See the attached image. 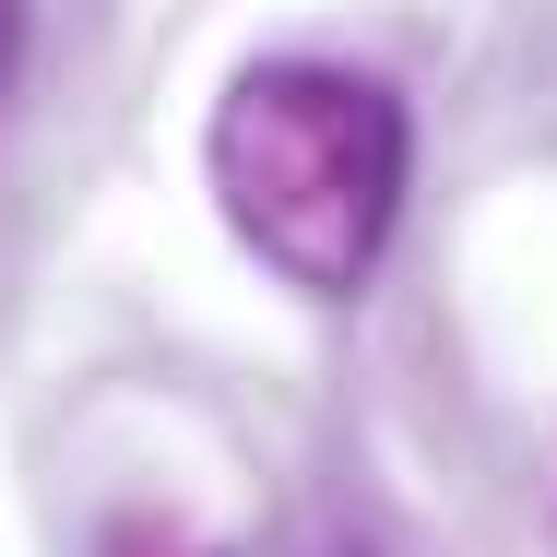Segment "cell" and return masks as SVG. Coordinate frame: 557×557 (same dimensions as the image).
<instances>
[{
	"label": "cell",
	"mask_w": 557,
	"mask_h": 557,
	"mask_svg": "<svg viewBox=\"0 0 557 557\" xmlns=\"http://www.w3.org/2000/svg\"><path fill=\"white\" fill-rule=\"evenodd\" d=\"M24 36H36V0H0V96L24 84Z\"/></svg>",
	"instance_id": "obj_2"
},
{
	"label": "cell",
	"mask_w": 557,
	"mask_h": 557,
	"mask_svg": "<svg viewBox=\"0 0 557 557\" xmlns=\"http://www.w3.org/2000/svg\"><path fill=\"white\" fill-rule=\"evenodd\" d=\"M202 178H214L225 237L297 285V297H356L404 225V178H416V119L380 72L344 60H249L225 84L214 131H202Z\"/></svg>",
	"instance_id": "obj_1"
}]
</instances>
